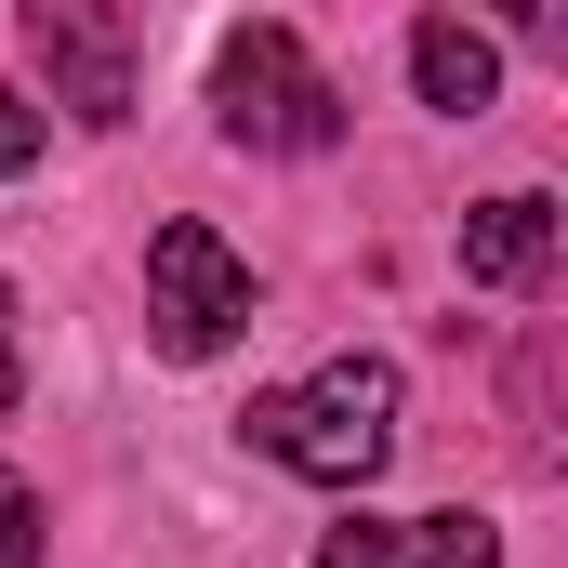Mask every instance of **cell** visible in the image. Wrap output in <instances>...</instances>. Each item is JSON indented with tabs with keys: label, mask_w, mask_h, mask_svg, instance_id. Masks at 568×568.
<instances>
[{
	"label": "cell",
	"mask_w": 568,
	"mask_h": 568,
	"mask_svg": "<svg viewBox=\"0 0 568 568\" xmlns=\"http://www.w3.org/2000/svg\"><path fill=\"white\" fill-rule=\"evenodd\" d=\"M317 568H503V529L489 516H344Z\"/></svg>",
	"instance_id": "5b68a950"
},
{
	"label": "cell",
	"mask_w": 568,
	"mask_h": 568,
	"mask_svg": "<svg viewBox=\"0 0 568 568\" xmlns=\"http://www.w3.org/2000/svg\"><path fill=\"white\" fill-rule=\"evenodd\" d=\"M27 53H40V80L80 133L133 120V13L120 0H27Z\"/></svg>",
	"instance_id": "277c9868"
},
{
	"label": "cell",
	"mask_w": 568,
	"mask_h": 568,
	"mask_svg": "<svg viewBox=\"0 0 568 568\" xmlns=\"http://www.w3.org/2000/svg\"><path fill=\"white\" fill-rule=\"evenodd\" d=\"M13 397H27V357H13V291H0V424H13Z\"/></svg>",
	"instance_id": "30bf717a"
},
{
	"label": "cell",
	"mask_w": 568,
	"mask_h": 568,
	"mask_svg": "<svg viewBox=\"0 0 568 568\" xmlns=\"http://www.w3.org/2000/svg\"><path fill=\"white\" fill-rule=\"evenodd\" d=\"M239 436L265 463H291V476H317V489H371L397 463V357H317L304 384L252 397Z\"/></svg>",
	"instance_id": "6da1fadb"
},
{
	"label": "cell",
	"mask_w": 568,
	"mask_h": 568,
	"mask_svg": "<svg viewBox=\"0 0 568 568\" xmlns=\"http://www.w3.org/2000/svg\"><path fill=\"white\" fill-rule=\"evenodd\" d=\"M463 278L476 291H542L556 278V199H542V185L476 199V212H463Z\"/></svg>",
	"instance_id": "8992f818"
},
{
	"label": "cell",
	"mask_w": 568,
	"mask_h": 568,
	"mask_svg": "<svg viewBox=\"0 0 568 568\" xmlns=\"http://www.w3.org/2000/svg\"><path fill=\"white\" fill-rule=\"evenodd\" d=\"M0 568H40V503L0 476Z\"/></svg>",
	"instance_id": "ba28073f"
},
{
	"label": "cell",
	"mask_w": 568,
	"mask_h": 568,
	"mask_svg": "<svg viewBox=\"0 0 568 568\" xmlns=\"http://www.w3.org/2000/svg\"><path fill=\"white\" fill-rule=\"evenodd\" d=\"M489 13H503L516 40H556V0H489Z\"/></svg>",
	"instance_id": "8fae6325"
},
{
	"label": "cell",
	"mask_w": 568,
	"mask_h": 568,
	"mask_svg": "<svg viewBox=\"0 0 568 568\" xmlns=\"http://www.w3.org/2000/svg\"><path fill=\"white\" fill-rule=\"evenodd\" d=\"M212 120H225V145H252V159H317V145H344V93H331V67L291 27H225Z\"/></svg>",
	"instance_id": "7a4b0ae2"
},
{
	"label": "cell",
	"mask_w": 568,
	"mask_h": 568,
	"mask_svg": "<svg viewBox=\"0 0 568 568\" xmlns=\"http://www.w3.org/2000/svg\"><path fill=\"white\" fill-rule=\"evenodd\" d=\"M27 159H40V106L0 80V172H27Z\"/></svg>",
	"instance_id": "9c48e42d"
},
{
	"label": "cell",
	"mask_w": 568,
	"mask_h": 568,
	"mask_svg": "<svg viewBox=\"0 0 568 568\" xmlns=\"http://www.w3.org/2000/svg\"><path fill=\"white\" fill-rule=\"evenodd\" d=\"M145 317H159V357H225V344L252 331V265H239L199 212H172V225L145 239Z\"/></svg>",
	"instance_id": "3957f363"
},
{
	"label": "cell",
	"mask_w": 568,
	"mask_h": 568,
	"mask_svg": "<svg viewBox=\"0 0 568 568\" xmlns=\"http://www.w3.org/2000/svg\"><path fill=\"white\" fill-rule=\"evenodd\" d=\"M410 80H424V106H449V120H476L489 93H503V53L463 27V13H424L410 27Z\"/></svg>",
	"instance_id": "52a82bcc"
}]
</instances>
